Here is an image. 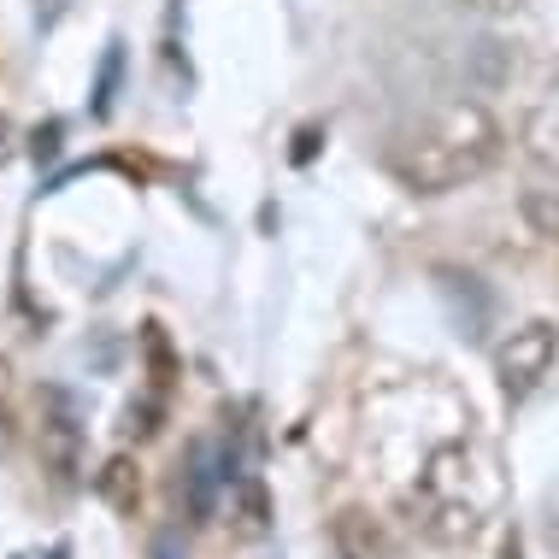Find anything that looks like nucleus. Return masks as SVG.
Masks as SVG:
<instances>
[{
	"label": "nucleus",
	"instance_id": "obj_1",
	"mask_svg": "<svg viewBox=\"0 0 559 559\" xmlns=\"http://www.w3.org/2000/svg\"><path fill=\"white\" fill-rule=\"evenodd\" d=\"M501 124L483 107H442L430 124L406 130L389 147V177L413 194H453L501 165Z\"/></svg>",
	"mask_w": 559,
	"mask_h": 559
},
{
	"label": "nucleus",
	"instance_id": "obj_2",
	"mask_svg": "<svg viewBox=\"0 0 559 559\" xmlns=\"http://www.w3.org/2000/svg\"><path fill=\"white\" fill-rule=\"evenodd\" d=\"M418 507H425V531L436 542L477 536L483 495H472V453H465V448H442V453H436L430 472H425V495H418Z\"/></svg>",
	"mask_w": 559,
	"mask_h": 559
},
{
	"label": "nucleus",
	"instance_id": "obj_3",
	"mask_svg": "<svg viewBox=\"0 0 559 559\" xmlns=\"http://www.w3.org/2000/svg\"><path fill=\"white\" fill-rule=\"evenodd\" d=\"M554 359H559V330L548 319H531L524 330H512V336L501 342V354H495V371H501L507 401L536 395L542 377L554 371Z\"/></svg>",
	"mask_w": 559,
	"mask_h": 559
},
{
	"label": "nucleus",
	"instance_id": "obj_4",
	"mask_svg": "<svg viewBox=\"0 0 559 559\" xmlns=\"http://www.w3.org/2000/svg\"><path fill=\"white\" fill-rule=\"evenodd\" d=\"M78 442H83L78 401L66 389H41V453L59 477H78Z\"/></svg>",
	"mask_w": 559,
	"mask_h": 559
},
{
	"label": "nucleus",
	"instance_id": "obj_5",
	"mask_svg": "<svg viewBox=\"0 0 559 559\" xmlns=\"http://www.w3.org/2000/svg\"><path fill=\"white\" fill-rule=\"evenodd\" d=\"M519 142H524V154H531L536 171H559V78H554V83L531 100Z\"/></svg>",
	"mask_w": 559,
	"mask_h": 559
},
{
	"label": "nucleus",
	"instance_id": "obj_6",
	"mask_svg": "<svg viewBox=\"0 0 559 559\" xmlns=\"http://www.w3.org/2000/svg\"><path fill=\"white\" fill-rule=\"evenodd\" d=\"M336 554L342 559H401V542L383 531V519H371V512H359V507H347L336 512Z\"/></svg>",
	"mask_w": 559,
	"mask_h": 559
},
{
	"label": "nucleus",
	"instance_id": "obj_7",
	"mask_svg": "<svg viewBox=\"0 0 559 559\" xmlns=\"http://www.w3.org/2000/svg\"><path fill=\"white\" fill-rule=\"evenodd\" d=\"M519 206H524V224H531L536 236L559 241V171L531 177V189L519 194Z\"/></svg>",
	"mask_w": 559,
	"mask_h": 559
},
{
	"label": "nucleus",
	"instance_id": "obj_8",
	"mask_svg": "<svg viewBox=\"0 0 559 559\" xmlns=\"http://www.w3.org/2000/svg\"><path fill=\"white\" fill-rule=\"evenodd\" d=\"M118 83H124V41H107V53H100V71H95V100H88V112H95V118H112Z\"/></svg>",
	"mask_w": 559,
	"mask_h": 559
},
{
	"label": "nucleus",
	"instance_id": "obj_9",
	"mask_svg": "<svg viewBox=\"0 0 559 559\" xmlns=\"http://www.w3.org/2000/svg\"><path fill=\"white\" fill-rule=\"evenodd\" d=\"M100 495L118 507V512H135V501H142V477H135L130 460H107V472H100Z\"/></svg>",
	"mask_w": 559,
	"mask_h": 559
},
{
	"label": "nucleus",
	"instance_id": "obj_10",
	"mask_svg": "<svg viewBox=\"0 0 559 559\" xmlns=\"http://www.w3.org/2000/svg\"><path fill=\"white\" fill-rule=\"evenodd\" d=\"M236 519H241V536H260L265 531V489H260V483H241Z\"/></svg>",
	"mask_w": 559,
	"mask_h": 559
},
{
	"label": "nucleus",
	"instance_id": "obj_11",
	"mask_svg": "<svg viewBox=\"0 0 559 559\" xmlns=\"http://www.w3.org/2000/svg\"><path fill=\"white\" fill-rule=\"evenodd\" d=\"M71 12V0H36V29H53Z\"/></svg>",
	"mask_w": 559,
	"mask_h": 559
},
{
	"label": "nucleus",
	"instance_id": "obj_12",
	"mask_svg": "<svg viewBox=\"0 0 559 559\" xmlns=\"http://www.w3.org/2000/svg\"><path fill=\"white\" fill-rule=\"evenodd\" d=\"M465 7H477V12H489V19H507V12H519L524 0H465Z\"/></svg>",
	"mask_w": 559,
	"mask_h": 559
},
{
	"label": "nucleus",
	"instance_id": "obj_13",
	"mask_svg": "<svg viewBox=\"0 0 559 559\" xmlns=\"http://www.w3.org/2000/svg\"><path fill=\"white\" fill-rule=\"evenodd\" d=\"M53 154H59V124L36 130V159H53Z\"/></svg>",
	"mask_w": 559,
	"mask_h": 559
},
{
	"label": "nucleus",
	"instance_id": "obj_14",
	"mask_svg": "<svg viewBox=\"0 0 559 559\" xmlns=\"http://www.w3.org/2000/svg\"><path fill=\"white\" fill-rule=\"evenodd\" d=\"M312 147H319V130H300V147H295V159L307 165V159H312Z\"/></svg>",
	"mask_w": 559,
	"mask_h": 559
},
{
	"label": "nucleus",
	"instance_id": "obj_15",
	"mask_svg": "<svg viewBox=\"0 0 559 559\" xmlns=\"http://www.w3.org/2000/svg\"><path fill=\"white\" fill-rule=\"evenodd\" d=\"M0 453H7V406H0Z\"/></svg>",
	"mask_w": 559,
	"mask_h": 559
},
{
	"label": "nucleus",
	"instance_id": "obj_16",
	"mask_svg": "<svg viewBox=\"0 0 559 559\" xmlns=\"http://www.w3.org/2000/svg\"><path fill=\"white\" fill-rule=\"evenodd\" d=\"M154 559H177V554H171V542H159V548H154Z\"/></svg>",
	"mask_w": 559,
	"mask_h": 559
}]
</instances>
